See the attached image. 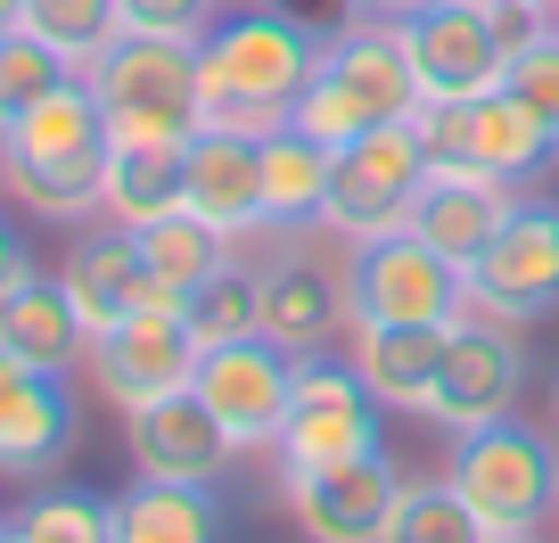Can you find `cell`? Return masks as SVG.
Segmentation results:
<instances>
[{"mask_svg": "<svg viewBox=\"0 0 559 543\" xmlns=\"http://www.w3.org/2000/svg\"><path fill=\"white\" fill-rule=\"evenodd\" d=\"M132 239H140V263H148V281H157L165 297H190L214 263H230V239L206 223V214H190V206L157 214V223H140Z\"/></svg>", "mask_w": 559, "mask_h": 543, "instance_id": "obj_27", "label": "cell"}, {"mask_svg": "<svg viewBox=\"0 0 559 543\" xmlns=\"http://www.w3.org/2000/svg\"><path fill=\"white\" fill-rule=\"evenodd\" d=\"M67 74H74V67H67L41 34H25V25H17V34H0V123H17L34 99H50Z\"/></svg>", "mask_w": 559, "mask_h": 543, "instance_id": "obj_31", "label": "cell"}, {"mask_svg": "<svg viewBox=\"0 0 559 543\" xmlns=\"http://www.w3.org/2000/svg\"><path fill=\"white\" fill-rule=\"evenodd\" d=\"M543 412H551V437H559V370H551V396H543Z\"/></svg>", "mask_w": 559, "mask_h": 543, "instance_id": "obj_39", "label": "cell"}, {"mask_svg": "<svg viewBox=\"0 0 559 543\" xmlns=\"http://www.w3.org/2000/svg\"><path fill=\"white\" fill-rule=\"evenodd\" d=\"M469 305L493 321H519V330L559 314V198L519 190V206L502 214L486 256L469 263Z\"/></svg>", "mask_w": 559, "mask_h": 543, "instance_id": "obj_9", "label": "cell"}, {"mask_svg": "<svg viewBox=\"0 0 559 543\" xmlns=\"http://www.w3.org/2000/svg\"><path fill=\"white\" fill-rule=\"evenodd\" d=\"M17 379H25V363H17V354H9V346H0V403L17 396Z\"/></svg>", "mask_w": 559, "mask_h": 543, "instance_id": "obj_37", "label": "cell"}, {"mask_svg": "<svg viewBox=\"0 0 559 543\" xmlns=\"http://www.w3.org/2000/svg\"><path fill=\"white\" fill-rule=\"evenodd\" d=\"M346 305L354 321H461L469 314V272L419 239L412 223L346 247Z\"/></svg>", "mask_w": 559, "mask_h": 543, "instance_id": "obj_7", "label": "cell"}, {"mask_svg": "<svg viewBox=\"0 0 559 543\" xmlns=\"http://www.w3.org/2000/svg\"><path fill=\"white\" fill-rule=\"evenodd\" d=\"M321 25H305L297 9H239L223 17L206 42H198V107L206 123H230V132H272V123L297 116L305 83L321 67Z\"/></svg>", "mask_w": 559, "mask_h": 543, "instance_id": "obj_1", "label": "cell"}, {"mask_svg": "<svg viewBox=\"0 0 559 543\" xmlns=\"http://www.w3.org/2000/svg\"><path fill=\"white\" fill-rule=\"evenodd\" d=\"M25 25V0H0V34H17Z\"/></svg>", "mask_w": 559, "mask_h": 543, "instance_id": "obj_38", "label": "cell"}, {"mask_svg": "<svg viewBox=\"0 0 559 543\" xmlns=\"http://www.w3.org/2000/svg\"><path fill=\"white\" fill-rule=\"evenodd\" d=\"M412 132L428 149V165H477V174L510 181V190H543V174L559 165V123L535 116L519 91H477V99H419Z\"/></svg>", "mask_w": 559, "mask_h": 543, "instance_id": "obj_6", "label": "cell"}, {"mask_svg": "<svg viewBox=\"0 0 559 543\" xmlns=\"http://www.w3.org/2000/svg\"><path fill=\"white\" fill-rule=\"evenodd\" d=\"M107 116L91 99L83 74L34 99L17 123H0V181L17 190V206L50 214V223H74V214L99 206V181H107Z\"/></svg>", "mask_w": 559, "mask_h": 543, "instance_id": "obj_2", "label": "cell"}, {"mask_svg": "<svg viewBox=\"0 0 559 543\" xmlns=\"http://www.w3.org/2000/svg\"><path fill=\"white\" fill-rule=\"evenodd\" d=\"M223 535V494L190 477H132L116 494V543H206Z\"/></svg>", "mask_w": 559, "mask_h": 543, "instance_id": "obj_24", "label": "cell"}, {"mask_svg": "<svg viewBox=\"0 0 559 543\" xmlns=\"http://www.w3.org/2000/svg\"><path fill=\"white\" fill-rule=\"evenodd\" d=\"M403 34V58L419 74V99H477V91L502 83V25H493L486 0H437V9H419Z\"/></svg>", "mask_w": 559, "mask_h": 543, "instance_id": "obj_14", "label": "cell"}, {"mask_svg": "<svg viewBox=\"0 0 559 543\" xmlns=\"http://www.w3.org/2000/svg\"><path fill=\"white\" fill-rule=\"evenodd\" d=\"M198 396L214 403V421L239 453H272L280 445V421H288V387H297V354L272 346V338H230V346H206L198 354Z\"/></svg>", "mask_w": 559, "mask_h": 543, "instance_id": "obj_12", "label": "cell"}, {"mask_svg": "<svg viewBox=\"0 0 559 543\" xmlns=\"http://www.w3.org/2000/svg\"><path fill=\"white\" fill-rule=\"evenodd\" d=\"M519 387H526V338L519 321H493V314H461L444 330V363H437V387H428V412L444 437H469V428L519 412Z\"/></svg>", "mask_w": 559, "mask_h": 543, "instance_id": "obj_8", "label": "cell"}, {"mask_svg": "<svg viewBox=\"0 0 559 543\" xmlns=\"http://www.w3.org/2000/svg\"><path fill=\"white\" fill-rule=\"evenodd\" d=\"M67 445H74L67 379H58V370H25L17 396L0 403V470L34 477V470H50V461H67Z\"/></svg>", "mask_w": 559, "mask_h": 543, "instance_id": "obj_25", "label": "cell"}, {"mask_svg": "<svg viewBox=\"0 0 559 543\" xmlns=\"http://www.w3.org/2000/svg\"><path fill=\"white\" fill-rule=\"evenodd\" d=\"M412 107H419V74L403 58V34L379 17H346V25H330L321 67H313V83H305L288 123H305L313 141L346 149L362 132H379V123H403Z\"/></svg>", "mask_w": 559, "mask_h": 543, "instance_id": "obj_4", "label": "cell"}, {"mask_svg": "<svg viewBox=\"0 0 559 543\" xmlns=\"http://www.w3.org/2000/svg\"><path fill=\"white\" fill-rule=\"evenodd\" d=\"M181 206V141H116L107 149V181H99V214L107 223H157Z\"/></svg>", "mask_w": 559, "mask_h": 543, "instance_id": "obj_26", "label": "cell"}, {"mask_svg": "<svg viewBox=\"0 0 559 543\" xmlns=\"http://www.w3.org/2000/svg\"><path fill=\"white\" fill-rule=\"evenodd\" d=\"M280 494H288V510H297L305 535H321V543H379L386 519H395V503H403V477H395V461H386V445H379V453L330 461V470H288Z\"/></svg>", "mask_w": 559, "mask_h": 543, "instance_id": "obj_16", "label": "cell"}, {"mask_svg": "<svg viewBox=\"0 0 559 543\" xmlns=\"http://www.w3.org/2000/svg\"><path fill=\"white\" fill-rule=\"evenodd\" d=\"M444 330L453 321H354L346 363L362 370V387L386 412H428V387H437V363H444Z\"/></svg>", "mask_w": 559, "mask_h": 543, "instance_id": "obj_22", "label": "cell"}, {"mask_svg": "<svg viewBox=\"0 0 559 543\" xmlns=\"http://www.w3.org/2000/svg\"><path fill=\"white\" fill-rule=\"evenodd\" d=\"M0 346L17 354L25 370H58V379H67V370L91 354V330H83V314H74L67 281L17 263L9 288H0Z\"/></svg>", "mask_w": 559, "mask_h": 543, "instance_id": "obj_21", "label": "cell"}, {"mask_svg": "<svg viewBox=\"0 0 559 543\" xmlns=\"http://www.w3.org/2000/svg\"><path fill=\"white\" fill-rule=\"evenodd\" d=\"M502 91H519L535 116H551V123H559V17L543 25V34H526L519 50L502 58Z\"/></svg>", "mask_w": 559, "mask_h": 543, "instance_id": "obj_33", "label": "cell"}, {"mask_svg": "<svg viewBox=\"0 0 559 543\" xmlns=\"http://www.w3.org/2000/svg\"><path fill=\"white\" fill-rule=\"evenodd\" d=\"M453 494L469 503L477 543H526L559 519V437L519 412L453 437Z\"/></svg>", "mask_w": 559, "mask_h": 543, "instance_id": "obj_3", "label": "cell"}, {"mask_svg": "<svg viewBox=\"0 0 559 543\" xmlns=\"http://www.w3.org/2000/svg\"><path fill=\"white\" fill-rule=\"evenodd\" d=\"M255 157H263V239L321 231V206H330V141H313L305 123H272L255 141Z\"/></svg>", "mask_w": 559, "mask_h": 543, "instance_id": "obj_23", "label": "cell"}, {"mask_svg": "<svg viewBox=\"0 0 559 543\" xmlns=\"http://www.w3.org/2000/svg\"><path fill=\"white\" fill-rule=\"evenodd\" d=\"M263 132H230V123H198L181 141V206L206 214L230 247L263 239Z\"/></svg>", "mask_w": 559, "mask_h": 543, "instance_id": "obj_17", "label": "cell"}, {"mask_svg": "<svg viewBox=\"0 0 559 543\" xmlns=\"http://www.w3.org/2000/svg\"><path fill=\"white\" fill-rule=\"evenodd\" d=\"M551 17H559V9H551Z\"/></svg>", "mask_w": 559, "mask_h": 543, "instance_id": "obj_41", "label": "cell"}, {"mask_svg": "<svg viewBox=\"0 0 559 543\" xmlns=\"http://www.w3.org/2000/svg\"><path fill=\"white\" fill-rule=\"evenodd\" d=\"M493 9H543V17H551V9H559V0H493Z\"/></svg>", "mask_w": 559, "mask_h": 543, "instance_id": "obj_40", "label": "cell"}, {"mask_svg": "<svg viewBox=\"0 0 559 543\" xmlns=\"http://www.w3.org/2000/svg\"><path fill=\"white\" fill-rule=\"evenodd\" d=\"M83 83L107 116V141H190L206 123V107H198V42L116 34L83 67Z\"/></svg>", "mask_w": 559, "mask_h": 543, "instance_id": "obj_5", "label": "cell"}, {"mask_svg": "<svg viewBox=\"0 0 559 543\" xmlns=\"http://www.w3.org/2000/svg\"><path fill=\"white\" fill-rule=\"evenodd\" d=\"M419 9H437V0H354V17H379V25H412Z\"/></svg>", "mask_w": 559, "mask_h": 543, "instance_id": "obj_35", "label": "cell"}, {"mask_svg": "<svg viewBox=\"0 0 559 543\" xmlns=\"http://www.w3.org/2000/svg\"><path fill=\"white\" fill-rule=\"evenodd\" d=\"M263 281V338L288 354H321L330 338L354 330V305H346V263H321L313 247H297V231L255 263Z\"/></svg>", "mask_w": 559, "mask_h": 543, "instance_id": "obj_15", "label": "cell"}, {"mask_svg": "<svg viewBox=\"0 0 559 543\" xmlns=\"http://www.w3.org/2000/svg\"><path fill=\"white\" fill-rule=\"evenodd\" d=\"M419 174H428V149H419L412 116L379 123V132H362V141H346V149H330V206H321V231H337L346 247L395 231L403 214H412Z\"/></svg>", "mask_w": 559, "mask_h": 543, "instance_id": "obj_11", "label": "cell"}, {"mask_svg": "<svg viewBox=\"0 0 559 543\" xmlns=\"http://www.w3.org/2000/svg\"><path fill=\"white\" fill-rule=\"evenodd\" d=\"M519 206V190L493 174H477V165H428L412 190V214L403 223L419 231V239L437 247V256H453L461 272H469L477 256H486V239L502 231V214Z\"/></svg>", "mask_w": 559, "mask_h": 543, "instance_id": "obj_19", "label": "cell"}, {"mask_svg": "<svg viewBox=\"0 0 559 543\" xmlns=\"http://www.w3.org/2000/svg\"><path fill=\"white\" fill-rule=\"evenodd\" d=\"M386 535L395 543H477V527H469V503L453 494V477H428V486H403Z\"/></svg>", "mask_w": 559, "mask_h": 543, "instance_id": "obj_32", "label": "cell"}, {"mask_svg": "<svg viewBox=\"0 0 559 543\" xmlns=\"http://www.w3.org/2000/svg\"><path fill=\"white\" fill-rule=\"evenodd\" d=\"M379 453V396L362 387L354 363L330 354H297V387H288V421H280V477L288 470H330V461Z\"/></svg>", "mask_w": 559, "mask_h": 543, "instance_id": "obj_10", "label": "cell"}, {"mask_svg": "<svg viewBox=\"0 0 559 543\" xmlns=\"http://www.w3.org/2000/svg\"><path fill=\"white\" fill-rule=\"evenodd\" d=\"M198 354L206 346H198L190 321H181V297H157V305H140L116 330L91 338V379H99L107 403L132 412V403H157V396H174V387H190Z\"/></svg>", "mask_w": 559, "mask_h": 543, "instance_id": "obj_13", "label": "cell"}, {"mask_svg": "<svg viewBox=\"0 0 559 543\" xmlns=\"http://www.w3.org/2000/svg\"><path fill=\"white\" fill-rule=\"evenodd\" d=\"M17 263H25V247H17V231L0 223V288H9V272H17Z\"/></svg>", "mask_w": 559, "mask_h": 543, "instance_id": "obj_36", "label": "cell"}, {"mask_svg": "<svg viewBox=\"0 0 559 543\" xmlns=\"http://www.w3.org/2000/svg\"><path fill=\"white\" fill-rule=\"evenodd\" d=\"M123 445H132L140 477H190V486H214V477L230 470V453H239L198 387H174V396H157V403H132V412H123Z\"/></svg>", "mask_w": 559, "mask_h": 543, "instance_id": "obj_18", "label": "cell"}, {"mask_svg": "<svg viewBox=\"0 0 559 543\" xmlns=\"http://www.w3.org/2000/svg\"><path fill=\"white\" fill-rule=\"evenodd\" d=\"M123 34H165V42H206L223 25V0H116Z\"/></svg>", "mask_w": 559, "mask_h": 543, "instance_id": "obj_34", "label": "cell"}, {"mask_svg": "<svg viewBox=\"0 0 559 543\" xmlns=\"http://www.w3.org/2000/svg\"><path fill=\"white\" fill-rule=\"evenodd\" d=\"M58 281H67L74 314H83V330H116L123 314H140V305H157L165 288L148 281V263H140V239L132 223H107V231H83V239L67 247V263H58Z\"/></svg>", "mask_w": 559, "mask_h": 543, "instance_id": "obj_20", "label": "cell"}, {"mask_svg": "<svg viewBox=\"0 0 559 543\" xmlns=\"http://www.w3.org/2000/svg\"><path fill=\"white\" fill-rule=\"evenodd\" d=\"M9 535H25V543H116V503H99L83 486H58V494H34L9 519Z\"/></svg>", "mask_w": 559, "mask_h": 543, "instance_id": "obj_30", "label": "cell"}, {"mask_svg": "<svg viewBox=\"0 0 559 543\" xmlns=\"http://www.w3.org/2000/svg\"><path fill=\"white\" fill-rule=\"evenodd\" d=\"M25 34H41L74 74H83L91 58L123 34V9L116 0H25Z\"/></svg>", "mask_w": 559, "mask_h": 543, "instance_id": "obj_29", "label": "cell"}, {"mask_svg": "<svg viewBox=\"0 0 559 543\" xmlns=\"http://www.w3.org/2000/svg\"><path fill=\"white\" fill-rule=\"evenodd\" d=\"M181 321H190L198 346L255 338V330H263V281H255V263H214L206 281L181 297Z\"/></svg>", "mask_w": 559, "mask_h": 543, "instance_id": "obj_28", "label": "cell"}]
</instances>
